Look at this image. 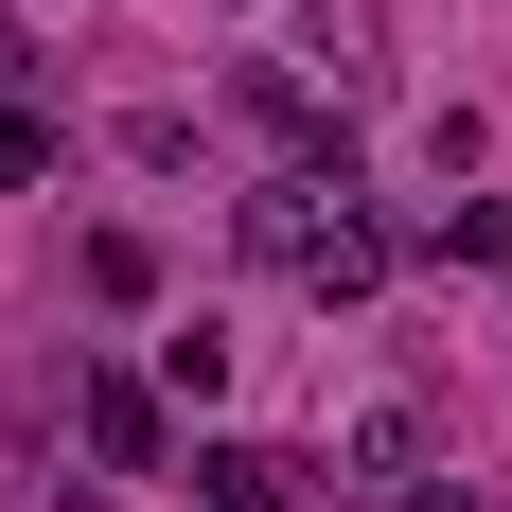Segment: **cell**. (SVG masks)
Wrapping results in <instances>:
<instances>
[{
    "label": "cell",
    "mask_w": 512,
    "mask_h": 512,
    "mask_svg": "<svg viewBox=\"0 0 512 512\" xmlns=\"http://www.w3.org/2000/svg\"><path fill=\"white\" fill-rule=\"evenodd\" d=\"M301 71L336 106H371V89H389V0H301Z\"/></svg>",
    "instance_id": "cell-2"
},
{
    "label": "cell",
    "mask_w": 512,
    "mask_h": 512,
    "mask_svg": "<svg viewBox=\"0 0 512 512\" xmlns=\"http://www.w3.org/2000/svg\"><path fill=\"white\" fill-rule=\"evenodd\" d=\"M230 106H248L265 142H283V177H301V159H336V89H318V71H248Z\"/></svg>",
    "instance_id": "cell-4"
},
{
    "label": "cell",
    "mask_w": 512,
    "mask_h": 512,
    "mask_svg": "<svg viewBox=\"0 0 512 512\" xmlns=\"http://www.w3.org/2000/svg\"><path fill=\"white\" fill-rule=\"evenodd\" d=\"M195 512H301V460L283 442H195Z\"/></svg>",
    "instance_id": "cell-5"
},
{
    "label": "cell",
    "mask_w": 512,
    "mask_h": 512,
    "mask_svg": "<svg viewBox=\"0 0 512 512\" xmlns=\"http://www.w3.org/2000/svg\"><path fill=\"white\" fill-rule=\"evenodd\" d=\"M18 89H36V36H18V18H0V106H18Z\"/></svg>",
    "instance_id": "cell-10"
},
{
    "label": "cell",
    "mask_w": 512,
    "mask_h": 512,
    "mask_svg": "<svg viewBox=\"0 0 512 512\" xmlns=\"http://www.w3.org/2000/svg\"><path fill=\"white\" fill-rule=\"evenodd\" d=\"M230 230H248V265H283V283H318V301H371V283H389V230L354 212V159H301V177H265Z\"/></svg>",
    "instance_id": "cell-1"
},
{
    "label": "cell",
    "mask_w": 512,
    "mask_h": 512,
    "mask_svg": "<svg viewBox=\"0 0 512 512\" xmlns=\"http://www.w3.org/2000/svg\"><path fill=\"white\" fill-rule=\"evenodd\" d=\"M424 248H442V265H495V283H512V195H460V212H424Z\"/></svg>",
    "instance_id": "cell-7"
},
{
    "label": "cell",
    "mask_w": 512,
    "mask_h": 512,
    "mask_svg": "<svg viewBox=\"0 0 512 512\" xmlns=\"http://www.w3.org/2000/svg\"><path fill=\"white\" fill-rule=\"evenodd\" d=\"M53 159H71V124H53V106L18 89V106H0V177H53Z\"/></svg>",
    "instance_id": "cell-9"
},
{
    "label": "cell",
    "mask_w": 512,
    "mask_h": 512,
    "mask_svg": "<svg viewBox=\"0 0 512 512\" xmlns=\"http://www.w3.org/2000/svg\"><path fill=\"white\" fill-rule=\"evenodd\" d=\"M159 389H177V407H212V389H230V336H212V318H177V336H159Z\"/></svg>",
    "instance_id": "cell-8"
},
{
    "label": "cell",
    "mask_w": 512,
    "mask_h": 512,
    "mask_svg": "<svg viewBox=\"0 0 512 512\" xmlns=\"http://www.w3.org/2000/svg\"><path fill=\"white\" fill-rule=\"evenodd\" d=\"M71 283H89L106 318H142V301H159V248H142V230H89V248H71Z\"/></svg>",
    "instance_id": "cell-6"
},
{
    "label": "cell",
    "mask_w": 512,
    "mask_h": 512,
    "mask_svg": "<svg viewBox=\"0 0 512 512\" xmlns=\"http://www.w3.org/2000/svg\"><path fill=\"white\" fill-rule=\"evenodd\" d=\"M89 460L106 477H159V460H177V407H159L142 371H89Z\"/></svg>",
    "instance_id": "cell-3"
}]
</instances>
